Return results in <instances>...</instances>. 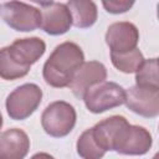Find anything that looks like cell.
Masks as SVG:
<instances>
[{"mask_svg": "<svg viewBox=\"0 0 159 159\" xmlns=\"http://www.w3.org/2000/svg\"><path fill=\"white\" fill-rule=\"evenodd\" d=\"M129 122L123 116H112L101 122H98L94 127H92V134L96 139L97 144L104 150H112L113 142L118 134V132Z\"/></svg>", "mask_w": 159, "mask_h": 159, "instance_id": "4fadbf2b", "label": "cell"}, {"mask_svg": "<svg viewBox=\"0 0 159 159\" xmlns=\"http://www.w3.org/2000/svg\"><path fill=\"white\" fill-rule=\"evenodd\" d=\"M30 159H55L51 154H48V153H43V152H41V153H36V154H34Z\"/></svg>", "mask_w": 159, "mask_h": 159, "instance_id": "ffe728a7", "label": "cell"}, {"mask_svg": "<svg viewBox=\"0 0 159 159\" xmlns=\"http://www.w3.org/2000/svg\"><path fill=\"white\" fill-rule=\"evenodd\" d=\"M29 71V67H24L14 61V58L9 53L7 46L0 48V78L6 81H14L25 77Z\"/></svg>", "mask_w": 159, "mask_h": 159, "instance_id": "2e32d148", "label": "cell"}, {"mask_svg": "<svg viewBox=\"0 0 159 159\" xmlns=\"http://www.w3.org/2000/svg\"><path fill=\"white\" fill-rule=\"evenodd\" d=\"M66 5L72 17V25H75L77 29H88L97 21L98 11L96 2L84 0H70Z\"/></svg>", "mask_w": 159, "mask_h": 159, "instance_id": "5bb4252c", "label": "cell"}, {"mask_svg": "<svg viewBox=\"0 0 159 159\" xmlns=\"http://www.w3.org/2000/svg\"><path fill=\"white\" fill-rule=\"evenodd\" d=\"M82 99L89 112L98 114L122 106L125 101V91L116 82L104 81L89 88Z\"/></svg>", "mask_w": 159, "mask_h": 159, "instance_id": "277c9868", "label": "cell"}, {"mask_svg": "<svg viewBox=\"0 0 159 159\" xmlns=\"http://www.w3.org/2000/svg\"><path fill=\"white\" fill-rule=\"evenodd\" d=\"M83 62L84 55L77 43L71 41L62 42L55 47L43 65V80L55 88L68 87L73 75Z\"/></svg>", "mask_w": 159, "mask_h": 159, "instance_id": "6da1fadb", "label": "cell"}, {"mask_svg": "<svg viewBox=\"0 0 159 159\" xmlns=\"http://www.w3.org/2000/svg\"><path fill=\"white\" fill-rule=\"evenodd\" d=\"M7 48L15 62L31 68V65L37 62L45 53L46 43L40 37H25L15 40Z\"/></svg>", "mask_w": 159, "mask_h": 159, "instance_id": "8fae6325", "label": "cell"}, {"mask_svg": "<svg viewBox=\"0 0 159 159\" xmlns=\"http://www.w3.org/2000/svg\"><path fill=\"white\" fill-rule=\"evenodd\" d=\"M41 12L40 27L48 35L58 36L66 34L72 26V17L66 4L47 1L37 2Z\"/></svg>", "mask_w": 159, "mask_h": 159, "instance_id": "52a82bcc", "label": "cell"}, {"mask_svg": "<svg viewBox=\"0 0 159 159\" xmlns=\"http://www.w3.org/2000/svg\"><path fill=\"white\" fill-rule=\"evenodd\" d=\"M102 5L106 9V11L109 12V14H123V12H127L134 5V1H129V0H106V1H102Z\"/></svg>", "mask_w": 159, "mask_h": 159, "instance_id": "d6986e66", "label": "cell"}, {"mask_svg": "<svg viewBox=\"0 0 159 159\" xmlns=\"http://www.w3.org/2000/svg\"><path fill=\"white\" fill-rule=\"evenodd\" d=\"M77 154L82 159H102L106 152L97 144L92 134V128L86 129L77 139Z\"/></svg>", "mask_w": 159, "mask_h": 159, "instance_id": "e0dca14e", "label": "cell"}, {"mask_svg": "<svg viewBox=\"0 0 159 159\" xmlns=\"http://www.w3.org/2000/svg\"><path fill=\"white\" fill-rule=\"evenodd\" d=\"M135 82L139 87L145 88H159L158 77V58L144 60L142 66L135 72Z\"/></svg>", "mask_w": 159, "mask_h": 159, "instance_id": "ac0fdd59", "label": "cell"}, {"mask_svg": "<svg viewBox=\"0 0 159 159\" xmlns=\"http://www.w3.org/2000/svg\"><path fill=\"white\" fill-rule=\"evenodd\" d=\"M30 150L29 135L19 128L0 133V159H24Z\"/></svg>", "mask_w": 159, "mask_h": 159, "instance_id": "7c38bea8", "label": "cell"}, {"mask_svg": "<svg viewBox=\"0 0 159 159\" xmlns=\"http://www.w3.org/2000/svg\"><path fill=\"white\" fill-rule=\"evenodd\" d=\"M107 78V68L102 62L88 61L83 62L76 71L70 83V89L75 97L82 99L86 92L93 86L104 82Z\"/></svg>", "mask_w": 159, "mask_h": 159, "instance_id": "9c48e42d", "label": "cell"}, {"mask_svg": "<svg viewBox=\"0 0 159 159\" xmlns=\"http://www.w3.org/2000/svg\"><path fill=\"white\" fill-rule=\"evenodd\" d=\"M2 127V116H1V112H0V129Z\"/></svg>", "mask_w": 159, "mask_h": 159, "instance_id": "44dd1931", "label": "cell"}, {"mask_svg": "<svg viewBox=\"0 0 159 159\" xmlns=\"http://www.w3.org/2000/svg\"><path fill=\"white\" fill-rule=\"evenodd\" d=\"M42 89L35 83H25L16 87L6 98V112L11 119L24 120L40 106Z\"/></svg>", "mask_w": 159, "mask_h": 159, "instance_id": "3957f363", "label": "cell"}, {"mask_svg": "<svg viewBox=\"0 0 159 159\" xmlns=\"http://www.w3.org/2000/svg\"><path fill=\"white\" fill-rule=\"evenodd\" d=\"M104 39L106 43L111 48V52H127L137 48L139 41V31L132 22H113L107 29Z\"/></svg>", "mask_w": 159, "mask_h": 159, "instance_id": "30bf717a", "label": "cell"}, {"mask_svg": "<svg viewBox=\"0 0 159 159\" xmlns=\"http://www.w3.org/2000/svg\"><path fill=\"white\" fill-rule=\"evenodd\" d=\"M124 103L128 109L142 117L155 118L159 114V88L132 86L125 92Z\"/></svg>", "mask_w": 159, "mask_h": 159, "instance_id": "ba28073f", "label": "cell"}, {"mask_svg": "<svg viewBox=\"0 0 159 159\" xmlns=\"http://www.w3.org/2000/svg\"><path fill=\"white\" fill-rule=\"evenodd\" d=\"M111 60L113 66L123 73H134L144 62V56L139 48H134L127 52H111Z\"/></svg>", "mask_w": 159, "mask_h": 159, "instance_id": "9a60e30c", "label": "cell"}, {"mask_svg": "<svg viewBox=\"0 0 159 159\" xmlns=\"http://www.w3.org/2000/svg\"><path fill=\"white\" fill-rule=\"evenodd\" d=\"M77 114L72 104L65 101L50 103L41 114L42 129L53 138H62L70 134L76 124Z\"/></svg>", "mask_w": 159, "mask_h": 159, "instance_id": "7a4b0ae2", "label": "cell"}, {"mask_svg": "<svg viewBox=\"0 0 159 159\" xmlns=\"http://www.w3.org/2000/svg\"><path fill=\"white\" fill-rule=\"evenodd\" d=\"M152 144L153 138L148 129L128 123L118 132L112 150L124 155H143L149 152Z\"/></svg>", "mask_w": 159, "mask_h": 159, "instance_id": "8992f818", "label": "cell"}, {"mask_svg": "<svg viewBox=\"0 0 159 159\" xmlns=\"http://www.w3.org/2000/svg\"><path fill=\"white\" fill-rule=\"evenodd\" d=\"M0 16L15 31L29 32L41 25L40 10L22 1H7L0 5Z\"/></svg>", "mask_w": 159, "mask_h": 159, "instance_id": "5b68a950", "label": "cell"}]
</instances>
